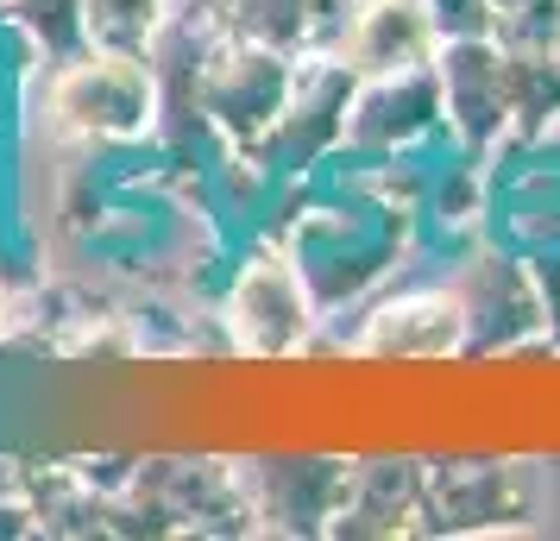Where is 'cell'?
I'll list each match as a JSON object with an SVG mask.
<instances>
[{
    "mask_svg": "<svg viewBox=\"0 0 560 541\" xmlns=\"http://www.w3.org/2000/svg\"><path fill=\"white\" fill-rule=\"evenodd\" d=\"M45 127L57 139H89V145H132L158 132V70L145 51H89L45 63Z\"/></svg>",
    "mask_w": 560,
    "mask_h": 541,
    "instance_id": "1",
    "label": "cell"
},
{
    "mask_svg": "<svg viewBox=\"0 0 560 541\" xmlns=\"http://www.w3.org/2000/svg\"><path fill=\"white\" fill-rule=\"evenodd\" d=\"M221 321H228L233 353H246V360L303 353V340L315 334V284H308L303 258L283 246H253L233 271Z\"/></svg>",
    "mask_w": 560,
    "mask_h": 541,
    "instance_id": "2",
    "label": "cell"
},
{
    "mask_svg": "<svg viewBox=\"0 0 560 541\" xmlns=\"http://www.w3.org/2000/svg\"><path fill=\"white\" fill-rule=\"evenodd\" d=\"M296 70H303V57L271 51L258 38H214L202 82H196L208 132H221L233 152H253L258 139L283 120V107L296 95Z\"/></svg>",
    "mask_w": 560,
    "mask_h": 541,
    "instance_id": "3",
    "label": "cell"
},
{
    "mask_svg": "<svg viewBox=\"0 0 560 541\" xmlns=\"http://www.w3.org/2000/svg\"><path fill=\"white\" fill-rule=\"evenodd\" d=\"M434 77H441V114L472 157H485L504 132H516L510 51L498 38H441Z\"/></svg>",
    "mask_w": 560,
    "mask_h": 541,
    "instance_id": "4",
    "label": "cell"
},
{
    "mask_svg": "<svg viewBox=\"0 0 560 541\" xmlns=\"http://www.w3.org/2000/svg\"><path fill=\"white\" fill-rule=\"evenodd\" d=\"M233 479L246 491V510L258 516L253 529L328 536L353 485V460H246L233 466Z\"/></svg>",
    "mask_w": 560,
    "mask_h": 541,
    "instance_id": "5",
    "label": "cell"
},
{
    "mask_svg": "<svg viewBox=\"0 0 560 541\" xmlns=\"http://www.w3.org/2000/svg\"><path fill=\"white\" fill-rule=\"evenodd\" d=\"M441 51L429 0H353L347 26L334 38V57L353 70V82L365 77H397V70H422Z\"/></svg>",
    "mask_w": 560,
    "mask_h": 541,
    "instance_id": "6",
    "label": "cell"
},
{
    "mask_svg": "<svg viewBox=\"0 0 560 541\" xmlns=\"http://www.w3.org/2000/svg\"><path fill=\"white\" fill-rule=\"evenodd\" d=\"M434 120H441V77H434V63L397 70V77H365L347 95L340 145H353V152H397V145H416L422 132H434Z\"/></svg>",
    "mask_w": 560,
    "mask_h": 541,
    "instance_id": "7",
    "label": "cell"
},
{
    "mask_svg": "<svg viewBox=\"0 0 560 541\" xmlns=\"http://www.w3.org/2000/svg\"><path fill=\"white\" fill-rule=\"evenodd\" d=\"M466 328H472V309L459 290H416V296H397L378 315H365L359 353L365 360H447V353L472 346Z\"/></svg>",
    "mask_w": 560,
    "mask_h": 541,
    "instance_id": "8",
    "label": "cell"
},
{
    "mask_svg": "<svg viewBox=\"0 0 560 541\" xmlns=\"http://www.w3.org/2000/svg\"><path fill=\"white\" fill-rule=\"evenodd\" d=\"M429 504V466L422 460H359L347 504L328 536H409V516Z\"/></svg>",
    "mask_w": 560,
    "mask_h": 541,
    "instance_id": "9",
    "label": "cell"
},
{
    "mask_svg": "<svg viewBox=\"0 0 560 541\" xmlns=\"http://www.w3.org/2000/svg\"><path fill=\"white\" fill-rule=\"evenodd\" d=\"M7 38H20L32 63H63L95 45L82 0H7Z\"/></svg>",
    "mask_w": 560,
    "mask_h": 541,
    "instance_id": "10",
    "label": "cell"
},
{
    "mask_svg": "<svg viewBox=\"0 0 560 541\" xmlns=\"http://www.w3.org/2000/svg\"><path fill=\"white\" fill-rule=\"evenodd\" d=\"M89 7V38L114 45V51H145L164 26L171 0H82Z\"/></svg>",
    "mask_w": 560,
    "mask_h": 541,
    "instance_id": "11",
    "label": "cell"
},
{
    "mask_svg": "<svg viewBox=\"0 0 560 541\" xmlns=\"http://www.w3.org/2000/svg\"><path fill=\"white\" fill-rule=\"evenodd\" d=\"M441 38H498V7L491 0H429Z\"/></svg>",
    "mask_w": 560,
    "mask_h": 541,
    "instance_id": "12",
    "label": "cell"
},
{
    "mask_svg": "<svg viewBox=\"0 0 560 541\" xmlns=\"http://www.w3.org/2000/svg\"><path fill=\"white\" fill-rule=\"evenodd\" d=\"M491 7H498V20H504V13H516V7H523V0H491Z\"/></svg>",
    "mask_w": 560,
    "mask_h": 541,
    "instance_id": "13",
    "label": "cell"
},
{
    "mask_svg": "<svg viewBox=\"0 0 560 541\" xmlns=\"http://www.w3.org/2000/svg\"><path fill=\"white\" fill-rule=\"evenodd\" d=\"M0 32H7V0H0Z\"/></svg>",
    "mask_w": 560,
    "mask_h": 541,
    "instance_id": "14",
    "label": "cell"
},
{
    "mask_svg": "<svg viewBox=\"0 0 560 541\" xmlns=\"http://www.w3.org/2000/svg\"><path fill=\"white\" fill-rule=\"evenodd\" d=\"M555 51H560V45H555Z\"/></svg>",
    "mask_w": 560,
    "mask_h": 541,
    "instance_id": "15",
    "label": "cell"
}]
</instances>
